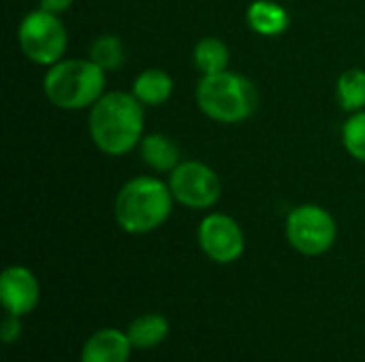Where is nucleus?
<instances>
[{
  "label": "nucleus",
  "instance_id": "1",
  "mask_svg": "<svg viewBox=\"0 0 365 362\" xmlns=\"http://www.w3.org/2000/svg\"><path fill=\"white\" fill-rule=\"evenodd\" d=\"M145 130V107L133 92H105L88 115V132L92 143L105 156H126L139 147Z\"/></svg>",
  "mask_w": 365,
  "mask_h": 362
},
{
  "label": "nucleus",
  "instance_id": "2",
  "mask_svg": "<svg viewBox=\"0 0 365 362\" xmlns=\"http://www.w3.org/2000/svg\"><path fill=\"white\" fill-rule=\"evenodd\" d=\"M175 198L167 181L154 175L128 179L115 194L113 218L128 235H148L158 230L173 213Z\"/></svg>",
  "mask_w": 365,
  "mask_h": 362
},
{
  "label": "nucleus",
  "instance_id": "3",
  "mask_svg": "<svg viewBox=\"0 0 365 362\" xmlns=\"http://www.w3.org/2000/svg\"><path fill=\"white\" fill-rule=\"evenodd\" d=\"M107 85V73L90 58H62L47 66L43 77L45 98L62 111L90 109Z\"/></svg>",
  "mask_w": 365,
  "mask_h": 362
},
{
  "label": "nucleus",
  "instance_id": "4",
  "mask_svg": "<svg viewBox=\"0 0 365 362\" xmlns=\"http://www.w3.org/2000/svg\"><path fill=\"white\" fill-rule=\"evenodd\" d=\"M199 111L218 124H242L257 113L259 90L242 73L222 70L203 75L195 90Z\"/></svg>",
  "mask_w": 365,
  "mask_h": 362
},
{
  "label": "nucleus",
  "instance_id": "5",
  "mask_svg": "<svg viewBox=\"0 0 365 362\" xmlns=\"http://www.w3.org/2000/svg\"><path fill=\"white\" fill-rule=\"evenodd\" d=\"M17 45L30 62L38 66H51L60 62L68 49V30L60 15L38 6L26 13L19 21Z\"/></svg>",
  "mask_w": 365,
  "mask_h": 362
},
{
  "label": "nucleus",
  "instance_id": "6",
  "mask_svg": "<svg viewBox=\"0 0 365 362\" xmlns=\"http://www.w3.org/2000/svg\"><path fill=\"white\" fill-rule=\"evenodd\" d=\"M284 235L297 254L317 258L336 245L338 224L325 207L317 203H304L289 211L284 220Z\"/></svg>",
  "mask_w": 365,
  "mask_h": 362
},
{
  "label": "nucleus",
  "instance_id": "7",
  "mask_svg": "<svg viewBox=\"0 0 365 362\" xmlns=\"http://www.w3.org/2000/svg\"><path fill=\"white\" fill-rule=\"evenodd\" d=\"M175 203L192 211H207L222 198L220 175L201 160H182L167 179Z\"/></svg>",
  "mask_w": 365,
  "mask_h": 362
},
{
  "label": "nucleus",
  "instance_id": "8",
  "mask_svg": "<svg viewBox=\"0 0 365 362\" xmlns=\"http://www.w3.org/2000/svg\"><path fill=\"white\" fill-rule=\"evenodd\" d=\"M197 243L212 262L233 265L244 256L246 235L233 215L212 211L197 226Z\"/></svg>",
  "mask_w": 365,
  "mask_h": 362
},
{
  "label": "nucleus",
  "instance_id": "9",
  "mask_svg": "<svg viewBox=\"0 0 365 362\" xmlns=\"http://www.w3.org/2000/svg\"><path fill=\"white\" fill-rule=\"evenodd\" d=\"M41 301V284L24 265H11L0 275V303L9 316H30Z\"/></svg>",
  "mask_w": 365,
  "mask_h": 362
},
{
  "label": "nucleus",
  "instance_id": "10",
  "mask_svg": "<svg viewBox=\"0 0 365 362\" xmlns=\"http://www.w3.org/2000/svg\"><path fill=\"white\" fill-rule=\"evenodd\" d=\"M133 350L135 348L126 331L107 326L86 339L79 352V362H128Z\"/></svg>",
  "mask_w": 365,
  "mask_h": 362
},
{
  "label": "nucleus",
  "instance_id": "11",
  "mask_svg": "<svg viewBox=\"0 0 365 362\" xmlns=\"http://www.w3.org/2000/svg\"><path fill=\"white\" fill-rule=\"evenodd\" d=\"M246 23L259 36H280L291 26L289 11L276 0H252L246 9Z\"/></svg>",
  "mask_w": 365,
  "mask_h": 362
},
{
  "label": "nucleus",
  "instance_id": "12",
  "mask_svg": "<svg viewBox=\"0 0 365 362\" xmlns=\"http://www.w3.org/2000/svg\"><path fill=\"white\" fill-rule=\"evenodd\" d=\"M139 154L141 160L156 173H171L182 162L180 145L163 132L143 134L139 143Z\"/></svg>",
  "mask_w": 365,
  "mask_h": 362
},
{
  "label": "nucleus",
  "instance_id": "13",
  "mask_svg": "<svg viewBox=\"0 0 365 362\" xmlns=\"http://www.w3.org/2000/svg\"><path fill=\"white\" fill-rule=\"evenodd\" d=\"M173 77L163 68H143L133 79V94L143 107H160L173 94Z\"/></svg>",
  "mask_w": 365,
  "mask_h": 362
},
{
  "label": "nucleus",
  "instance_id": "14",
  "mask_svg": "<svg viewBox=\"0 0 365 362\" xmlns=\"http://www.w3.org/2000/svg\"><path fill=\"white\" fill-rule=\"evenodd\" d=\"M169 333H171L169 320L163 314H156V312L137 316L126 329V335H128L135 350L158 348L169 337Z\"/></svg>",
  "mask_w": 365,
  "mask_h": 362
},
{
  "label": "nucleus",
  "instance_id": "15",
  "mask_svg": "<svg viewBox=\"0 0 365 362\" xmlns=\"http://www.w3.org/2000/svg\"><path fill=\"white\" fill-rule=\"evenodd\" d=\"M231 51L218 36H203L192 49V64L203 75H216L229 68Z\"/></svg>",
  "mask_w": 365,
  "mask_h": 362
},
{
  "label": "nucleus",
  "instance_id": "16",
  "mask_svg": "<svg viewBox=\"0 0 365 362\" xmlns=\"http://www.w3.org/2000/svg\"><path fill=\"white\" fill-rule=\"evenodd\" d=\"M338 105L346 113H357L365 109V68L353 66L344 70L336 81Z\"/></svg>",
  "mask_w": 365,
  "mask_h": 362
},
{
  "label": "nucleus",
  "instance_id": "17",
  "mask_svg": "<svg viewBox=\"0 0 365 362\" xmlns=\"http://www.w3.org/2000/svg\"><path fill=\"white\" fill-rule=\"evenodd\" d=\"M90 60L98 64L105 73L120 70L126 62V47L115 34H101L90 45Z\"/></svg>",
  "mask_w": 365,
  "mask_h": 362
},
{
  "label": "nucleus",
  "instance_id": "18",
  "mask_svg": "<svg viewBox=\"0 0 365 362\" xmlns=\"http://www.w3.org/2000/svg\"><path fill=\"white\" fill-rule=\"evenodd\" d=\"M340 137L346 154L359 162H365V109L346 117Z\"/></svg>",
  "mask_w": 365,
  "mask_h": 362
},
{
  "label": "nucleus",
  "instance_id": "19",
  "mask_svg": "<svg viewBox=\"0 0 365 362\" xmlns=\"http://www.w3.org/2000/svg\"><path fill=\"white\" fill-rule=\"evenodd\" d=\"M21 331H24L21 329V318L6 314V318L2 320V326H0V339H2V344H6V346L17 344L19 337H21Z\"/></svg>",
  "mask_w": 365,
  "mask_h": 362
},
{
  "label": "nucleus",
  "instance_id": "20",
  "mask_svg": "<svg viewBox=\"0 0 365 362\" xmlns=\"http://www.w3.org/2000/svg\"><path fill=\"white\" fill-rule=\"evenodd\" d=\"M75 0H38V6L49 11V13H56V15H62L64 11H68L73 6Z\"/></svg>",
  "mask_w": 365,
  "mask_h": 362
}]
</instances>
